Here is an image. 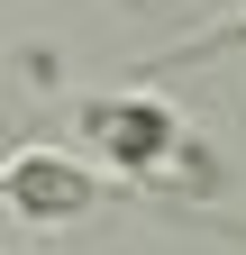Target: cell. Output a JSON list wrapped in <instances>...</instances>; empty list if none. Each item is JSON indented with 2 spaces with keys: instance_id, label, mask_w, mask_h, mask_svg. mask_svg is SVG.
<instances>
[{
  "instance_id": "obj_1",
  "label": "cell",
  "mask_w": 246,
  "mask_h": 255,
  "mask_svg": "<svg viewBox=\"0 0 246 255\" xmlns=\"http://www.w3.org/2000/svg\"><path fill=\"white\" fill-rule=\"evenodd\" d=\"M73 119H82V137H91V155H101L110 173L146 182V173H164L182 155V119L155 101V91H82Z\"/></svg>"
},
{
  "instance_id": "obj_2",
  "label": "cell",
  "mask_w": 246,
  "mask_h": 255,
  "mask_svg": "<svg viewBox=\"0 0 246 255\" xmlns=\"http://www.w3.org/2000/svg\"><path fill=\"white\" fill-rule=\"evenodd\" d=\"M0 210H18L27 228H73L101 210V173L55 146H18V155H0Z\"/></svg>"
}]
</instances>
